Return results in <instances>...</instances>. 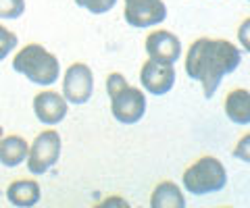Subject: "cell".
Listing matches in <instances>:
<instances>
[{"mask_svg": "<svg viewBox=\"0 0 250 208\" xmlns=\"http://www.w3.org/2000/svg\"><path fill=\"white\" fill-rule=\"evenodd\" d=\"M242 60V52L228 40L198 38L186 57V73L202 83L205 98H213L225 75L233 73Z\"/></svg>", "mask_w": 250, "mask_h": 208, "instance_id": "6da1fadb", "label": "cell"}, {"mask_svg": "<svg viewBox=\"0 0 250 208\" xmlns=\"http://www.w3.org/2000/svg\"><path fill=\"white\" fill-rule=\"evenodd\" d=\"M106 92L111 96V113L123 125H134L146 114V96L142 90L131 88L121 73H111L106 79Z\"/></svg>", "mask_w": 250, "mask_h": 208, "instance_id": "7a4b0ae2", "label": "cell"}, {"mask_svg": "<svg viewBox=\"0 0 250 208\" xmlns=\"http://www.w3.org/2000/svg\"><path fill=\"white\" fill-rule=\"evenodd\" d=\"M13 69L38 86H52L61 73L59 58L40 44H27L21 48L13 58Z\"/></svg>", "mask_w": 250, "mask_h": 208, "instance_id": "3957f363", "label": "cell"}, {"mask_svg": "<svg viewBox=\"0 0 250 208\" xmlns=\"http://www.w3.org/2000/svg\"><path fill=\"white\" fill-rule=\"evenodd\" d=\"M184 188L194 196H205L221 191L228 183V171L221 160L213 156H202L190 165L182 175Z\"/></svg>", "mask_w": 250, "mask_h": 208, "instance_id": "277c9868", "label": "cell"}, {"mask_svg": "<svg viewBox=\"0 0 250 208\" xmlns=\"http://www.w3.org/2000/svg\"><path fill=\"white\" fill-rule=\"evenodd\" d=\"M61 156V135L54 129H46L40 135H36L34 144L27 150V169L34 175L46 173L50 167L59 163Z\"/></svg>", "mask_w": 250, "mask_h": 208, "instance_id": "5b68a950", "label": "cell"}, {"mask_svg": "<svg viewBox=\"0 0 250 208\" xmlns=\"http://www.w3.org/2000/svg\"><path fill=\"white\" fill-rule=\"evenodd\" d=\"M94 92V75L88 65L73 63L62 79V98L71 104H85Z\"/></svg>", "mask_w": 250, "mask_h": 208, "instance_id": "8992f818", "label": "cell"}, {"mask_svg": "<svg viewBox=\"0 0 250 208\" xmlns=\"http://www.w3.org/2000/svg\"><path fill=\"white\" fill-rule=\"evenodd\" d=\"M123 17L131 27L159 25L167 17V6L163 0H125Z\"/></svg>", "mask_w": 250, "mask_h": 208, "instance_id": "52a82bcc", "label": "cell"}, {"mask_svg": "<svg viewBox=\"0 0 250 208\" xmlns=\"http://www.w3.org/2000/svg\"><path fill=\"white\" fill-rule=\"evenodd\" d=\"M140 81H142V88L146 92H150L154 96H165L175 83V69L173 65L148 58L142 65V71H140Z\"/></svg>", "mask_w": 250, "mask_h": 208, "instance_id": "ba28073f", "label": "cell"}, {"mask_svg": "<svg viewBox=\"0 0 250 208\" xmlns=\"http://www.w3.org/2000/svg\"><path fill=\"white\" fill-rule=\"evenodd\" d=\"M146 52L152 60L173 65L182 57V42L175 34L167 32V29H156L146 38Z\"/></svg>", "mask_w": 250, "mask_h": 208, "instance_id": "9c48e42d", "label": "cell"}, {"mask_svg": "<svg viewBox=\"0 0 250 208\" xmlns=\"http://www.w3.org/2000/svg\"><path fill=\"white\" fill-rule=\"evenodd\" d=\"M67 100L57 92H40L34 98V113L42 125H59L67 117Z\"/></svg>", "mask_w": 250, "mask_h": 208, "instance_id": "30bf717a", "label": "cell"}, {"mask_svg": "<svg viewBox=\"0 0 250 208\" xmlns=\"http://www.w3.org/2000/svg\"><path fill=\"white\" fill-rule=\"evenodd\" d=\"M40 186H38V181L34 179H17L13 181L9 189H6V198H9V202L13 206H19V208H29L38 204V200H40Z\"/></svg>", "mask_w": 250, "mask_h": 208, "instance_id": "8fae6325", "label": "cell"}, {"mask_svg": "<svg viewBox=\"0 0 250 208\" xmlns=\"http://www.w3.org/2000/svg\"><path fill=\"white\" fill-rule=\"evenodd\" d=\"M225 114L236 125L250 123V94L248 90H233L225 98Z\"/></svg>", "mask_w": 250, "mask_h": 208, "instance_id": "7c38bea8", "label": "cell"}, {"mask_svg": "<svg viewBox=\"0 0 250 208\" xmlns=\"http://www.w3.org/2000/svg\"><path fill=\"white\" fill-rule=\"evenodd\" d=\"M29 146L19 135L0 137V163L4 167H19L27 158Z\"/></svg>", "mask_w": 250, "mask_h": 208, "instance_id": "4fadbf2b", "label": "cell"}, {"mask_svg": "<svg viewBox=\"0 0 250 208\" xmlns=\"http://www.w3.org/2000/svg\"><path fill=\"white\" fill-rule=\"evenodd\" d=\"M150 206L152 208H184L186 200L182 196V189L173 181H163L152 191Z\"/></svg>", "mask_w": 250, "mask_h": 208, "instance_id": "5bb4252c", "label": "cell"}, {"mask_svg": "<svg viewBox=\"0 0 250 208\" xmlns=\"http://www.w3.org/2000/svg\"><path fill=\"white\" fill-rule=\"evenodd\" d=\"M25 11V0H0V17L19 19Z\"/></svg>", "mask_w": 250, "mask_h": 208, "instance_id": "9a60e30c", "label": "cell"}, {"mask_svg": "<svg viewBox=\"0 0 250 208\" xmlns=\"http://www.w3.org/2000/svg\"><path fill=\"white\" fill-rule=\"evenodd\" d=\"M117 0H75L77 6L82 9L90 11L92 15H103V13H108L115 6Z\"/></svg>", "mask_w": 250, "mask_h": 208, "instance_id": "2e32d148", "label": "cell"}, {"mask_svg": "<svg viewBox=\"0 0 250 208\" xmlns=\"http://www.w3.org/2000/svg\"><path fill=\"white\" fill-rule=\"evenodd\" d=\"M17 36H15L13 32H9L6 27L0 25V60H4L6 57H9V52L17 46Z\"/></svg>", "mask_w": 250, "mask_h": 208, "instance_id": "e0dca14e", "label": "cell"}, {"mask_svg": "<svg viewBox=\"0 0 250 208\" xmlns=\"http://www.w3.org/2000/svg\"><path fill=\"white\" fill-rule=\"evenodd\" d=\"M246 29H248V21H244V25L240 27V40H244V48L248 50V42H246V40H248V38H246Z\"/></svg>", "mask_w": 250, "mask_h": 208, "instance_id": "ac0fdd59", "label": "cell"}, {"mask_svg": "<svg viewBox=\"0 0 250 208\" xmlns=\"http://www.w3.org/2000/svg\"><path fill=\"white\" fill-rule=\"evenodd\" d=\"M0 137H2V125H0Z\"/></svg>", "mask_w": 250, "mask_h": 208, "instance_id": "d6986e66", "label": "cell"}]
</instances>
